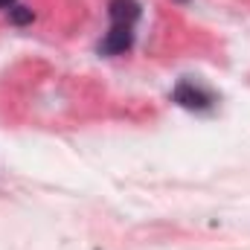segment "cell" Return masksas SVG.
Listing matches in <instances>:
<instances>
[{"mask_svg": "<svg viewBox=\"0 0 250 250\" xmlns=\"http://www.w3.org/2000/svg\"><path fill=\"white\" fill-rule=\"evenodd\" d=\"M134 47V26H120V23H111V29L105 32V38L99 41V56H120L128 53Z\"/></svg>", "mask_w": 250, "mask_h": 250, "instance_id": "6da1fadb", "label": "cell"}, {"mask_svg": "<svg viewBox=\"0 0 250 250\" xmlns=\"http://www.w3.org/2000/svg\"><path fill=\"white\" fill-rule=\"evenodd\" d=\"M172 99L181 105V108H189V111H207V108H212V93H207L204 87H198V84H192V82H181L178 87H175V93H172Z\"/></svg>", "mask_w": 250, "mask_h": 250, "instance_id": "7a4b0ae2", "label": "cell"}, {"mask_svg": "<svg viewBox=\"0 0 250 250\" xmlns=\"http://www.w3.org/2000/svg\"><path fill=\"white\" fill-rule=\"evenodd\" d=\"M108 18H111V23L134 26L140 21V3L137 0H111L108 3Z\"/></svg>", "mask_w": 250, "mask_h": 250, "instance_id": "3957f363", "label": "cell"}, {"mask_svg": "<svg viewBox=\"0 0 250 250\" xmlns=\"http://www.w3.org/2000/svg\"><path fill=\"white\" fill-rule=\"evenodd\" d=\"M9 21L18 23V26L32 23V9H26V6H12V9H9Z\"/></svg>", "mask_w": 250, "mask_h": 250, "instance_id": "277c9868", "label": "cell"}, {"mask_svg": "<svg viewBox=\"0 0 250 250\" xmlns=\"http://www.w3.org/2000/svg\"><path fill=\"white\" fill-rule=\"evenodd\" d=\"M15 6V0H0V9H12Z\"/></svg>", "mask_w": 250, "mask_h": 250, "instance_id": "5b68a950", "label": "cell"}, {"mask_svg": "<svg viewBox=\"0 0 250 250\" xmlns=\"http://www.w3.org/2000/svg\"><path fill=\"white\" fill-rule=\"evenodd\" d=\"M178 3H187V0H178Z\"/></svg>", "mask_w": 250, "mask_h": 250, "instance_id": "8992f818", "label": "cell"}]
</instances>
